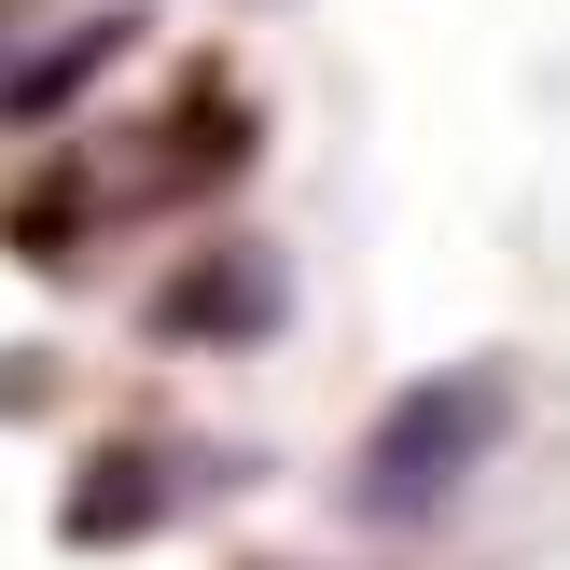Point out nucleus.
I'll use <instances>...</instances> for the list:
<instances>
[{
    "instance_id": "nucleus-1",
    "label": "nucleus",
    "mask_w": 570,
    "mask_h": 570,
    "mask_svg": "<svg viewBox=\"0 0 570 570\" xmlns=\"http://www.w3.org/2000/svg\"><path fill=\"white\" fill-rule=\"evenodd\" d=\"M515 445V362H445V376L390 390L376 432L348 445V515L362 529H432L473 501V473Z\"/></svg>"
}]
</instances>
